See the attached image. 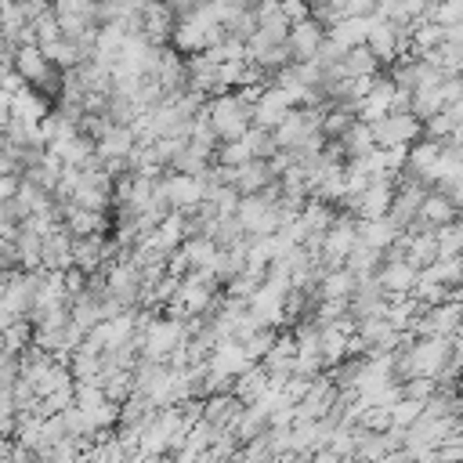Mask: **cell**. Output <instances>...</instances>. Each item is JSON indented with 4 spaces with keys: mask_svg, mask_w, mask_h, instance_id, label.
<instances>
[{
    "mask_svg": "<svg viewBox=\"0 0 463 463\" xmlns=\"http://www.w3.org/2000/svg\"><path fill=\"white\" fill-rule=\"evenodd\" d=\"M206 116L221 141H239L253 127V98L246 90H224L206 101Z\"/></svg>",
    "mask_w": 463,
    "mask_h": 463,
    "instance_id": "obj_1",
    "label": "cell"
},
{
    "mask_svg": "<svg viewBox=\"0 0 463 463\" xmlns=\"http://www.w3.org/2000/svg\"><path fill=\"white\" fill-rule=\"evenodd\" d=\"M293 109H297V101L289 98V90H282L279 83H268V87L260 90V98L253 101V127L275 130Z\"/></svg>",
    "mask_w": 463,
    "mask_h": 463,
    "instance_id": "obj_2",
    "label": "cell"
},
{
    "mask_svg": "<svg viewBox=\"0 0 463 463\" xmlns=\"http://www.w3.org/2000/svg\"><path fill=\"white\" fill-rule=\"evenodd\" d=\"M326 25L318 22V18H304V22H297L293 29H289V40H286V47H289V58L293 61H315L318 58V51H322V43H326Z\"/></svg>",
    "mask_w": 463,
    "mask_h": 463,
    "instance_id": "obj_3",
    "label": "cell"
},
{
    "mask_svg": "<svg viewBox=\"0 0 463 463\" xmlns=\"http://www.w3.org/2000/svg\"><path fill=\"white\" fill-rule=\"evenodd\" d=\"M380 69H383V61L362 43V47H351L347 54H344V61H340V72L347 76V80H365V76H380Z\"/></svg>",
    "mask_w": 463,
    "mask_h": 463,
    "instance_id": "obj_4",
    "label": "cell"
},
{
    "mask_svg": "<svg viewBox=\"0 0 463 463\" xmlns=\"http://www.w3.org/2000/svg\"><path fill=\"white\" fill-rule=\"evenodd\" d=\"M326 33H329V40H336L344 51H351V47H362V43H365V36H369V18H340V22L329 25Z\"/></svg>",
    "mask_w": 463,
    "mask_h": 463,
    "instance_id": "obj_5",
    "label": "cell"
},
{
    "mask_svg": "<svg viewBox=\"0 0 463 463\" xmlns=\"http://www.w3.org/2000/svg\"><path fill=\"white\" fill-rule=\"evenodd\" d=\"M430 22L438 25H463V0H438L430 11Z\"/></svg>",
    "mask_w": 463,
    "mask_h": 463,
    "instance_id": "obj_6",
    "label": "cell"
},
{
    "mask_svg": "<svg viewBox=\"0 0 463 463\" xmlns=\"http://www.w3.org/2000/svg\"><path fill=\"white\" fill-rule=\"evenodd\" d=\"M344 18H373L380 11V0H336Z\"/></svg>",
    "mask_w": 463,
    "mask_h": 463,
    "instance_id": "obj_7",
    "label": "cell"
},
{
    "mask_svg": "<svg viewBox=\"0 0 463 463\" xmlns=\"http://www.w3.org/2000/svg\"><path fill=\"white\" fill-rule=\"evenodd\" d=\"M282 14L297 25V22H304V18H311V4L307 0H282Z\"/></svg>",
    "mask_w": 463,
    "mask_h": 463,
    "instance_id": "obj_8",
    "label": "cell"
},
{
    "mask_svg": "<svg viewBox=\"0 0 463 463\" xmlns=\"http://www.w3.org/2000/svg\"><path fill=\"white\" fill-rule=\"evenodd\" d=\"M459 47H463V43H459Z\"/></svg>",
    "mask_w": 463,
    "mask_h": 463,
    "instance_id": "obj_9",
    "label": "cell"
}]
</instances>
